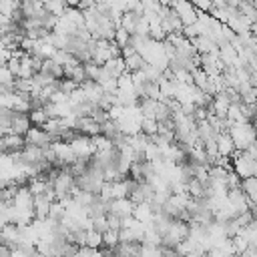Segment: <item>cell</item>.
<instances>
[{"label":"cell","mask_w":257,"mask_h":257,"mask_svg":"<svg viewBox=\"0 0 257 257\" xmlns=\"http://www.w3.org/2000/svg\"><path fill=\"white\" fill-rule=\"evenodd\" d=\"M44 8H46V12L60 16L68 8V4H66V0H44Z\"/></svg>","instance_id":"cell-7"},{"label":"cell","mask_w":257,"mask_h":257,"mask_svg":"<svg viewBox=\"0 0 257 257\" xmlns=\"http://www.w3.org/2000/svg\"><path fill=\"white\" fill-rule=\"evenodd\" d=\"M122 58H124V68H126V72H137V70H141V68L145 66V62H147L139 50H135V52H131V54H126V56H122Z\"/></svg>","instance_id":"cell-6"},{"label":"cell","mask_w":257,"mask_h":257,"mask_svg":"<svg viewBox=\"0 0 257 257\" xmlns=\"http://www.w3.org/2000/svg\"><path fill=\"white\" fill-rule=\"evenodd\" d=\"M133 209H135V203L128 197H118V199H110L108 201V213L118 215L120 219L133 215Z\"/></svg>","instance_id":"cell-2"},{"label":"cell","mask_w":257,"mask_h":257,"mask_svg":"<svg viewBox=\"0 0 257 257\" xmlns=\"http://www.w3.org/2000/svg\"><path fill=\"white\" fill-rule=\"evenodd\" d=\"M8 58H10V48L4 46V44H0V64H6Z\"/></svg>","instance_id":"cell-13"},{"label":"cell","mask_w":257,"mask_h":257,"mask_svg":"<svg viewBox=\"0 0 257 257\" xmlns=\"http://www.w3.org/2000/svg\"><path fill=\"white\" fill-rule=\"evenodd\" d=\"M141 131L145 135H155L157 133V120L153 116H143L141 118Z\"/></svg>","instance_id":"cell-11"},{"label":"cell","mask_w":257,"mask_h":257,"mask_svg":"<svg viewBox=\"0 0 257 257\" xmlns=\"http://www.w3.org/2000/svg\"><path fill=\"white\" fill-rule=\"evenodd\" d=\"M30 126H32V122H30L28 112H16L14 110L12 120H10V126H8V133H16V135H22L24 137Z\"/></svg>","instance_id":"cell-3"},{"label":"cell","mask_w":257,"mask_h":257,"mask_svg":"<svg viewBox=\"0 0 257 257\" xmlns=\"http://www.w3.org/2000/svg\"><path fill=\"white\" fill-rule=\"evenodd\" d=\"M118 241H120V237H118V229H106V231L102 233V245L108 247L110 251H112V247H114Z\"/></svg>","instance_id":"cell-8"},{"label":"cell","mask_w":257,"mask_h":257,"mask_svg":"<svg viewBox=\"0 0 257 257\" xmlns=\"http://www.w3.org/2000/svg\"><path fill=\"white\" fill-rule=\"evenodd\" d=\"M54 139H52V135L50 133H46L42 126H38V124H32L28 131H26V135H24V143H30V145H36V147H40V149H46V147H50V143H52Z\"/></svg>","instance_id":"cell-1"},{"label":"cell","mask_w":257,"mask_h":257,"mask_svg":"<svg viewBox=\"0 0 257 257\" xmlns=\"http://www.w3.org/2000/svg\"><path fill=\"white\" fill-rule=\"evenodd\" d=\"M112 40L122 48V46H126V44L131 42V32H128V30H124L122 26H118V28L114 30V38H112Z\"/></svg>","instance_id":"cell-10"},{"label":"cell","mask_w":257,"mask_h":257,"mask_svg":"<svg viewBox=\"0 0 257 257\" xmlns=\"http://www.w3.org/2000/svg\"><path fill=\"white\" fill-rule=\"evenodd\" d=\"M0 197H2V189H0Z\"/></svg>","instance_id":"cell-15"},{"label":"cell","mask_w":257,"mask_h":257,"mask_svg":"<svg viewBox=\"0 0 257 257\" xmlns=\"http://www.w3.org/2000/svg\"><path fill=\"white\" fill-rule=\"evenodd\" d=\"M32 201H34V219H38V221L48 219L52 201H50L44 193H40V195H32Z\"/></svg>","instance_id":"cell-4"},{"label":"cell","mask_w":257,"mask_h":257,"mask_svg":"<svg viewBox=\"0 0 257 257\" xmlns=\"http://www.w3.org/2000/svg\"><path fill=\"white\" fill-rule=\"evenodd\" d=\"M2 141H4L6 153H18L24 147V137L22 135H16V133H4L2 135Z\"/></svg>","instance_id":"cell-5"},{"label":"cell","mask_w":257,"mask_h":257,"mask_svg":"<svg viewBox=\"0 0 257 257\" xmlns=\"http://www.w3.org/2000/svg\"><path fill=\"white\" fill-rule=\"evenodd\" d=\"M14 74L10 72V68L6 64H0V84H12L14 82Z\"/></svg>","instance_id":"cell-12"},{"label":"cell","mask_w":257,"mask_h":257,"mask_svg":"<svg viewBox=\"0 0 257 257\" xmlns=\"http://www.w3.org/2000/svg\"><path fill=\"white\" fill-rule=\"evenodd\" d=\"M8 255H12V249H10L6 243L0 241V257H8Z\"/></svg>","instance_id":"cell-14"},{"label":"cell","mask_w":257,"mask_h":257,"mask_svg":"<svg viewBox=\"0 0 257 257\" xmlns=\"http://www.w3.org/2000/svg\"><path fill=\"white\" fill-rule=\"evenodd\" d=\"M28 116H30V122H32V124H38V126L48 118L44 106H40V108H30V110H28Z\"/></svg>","instance_id":"cell-9"}]
</instances>
